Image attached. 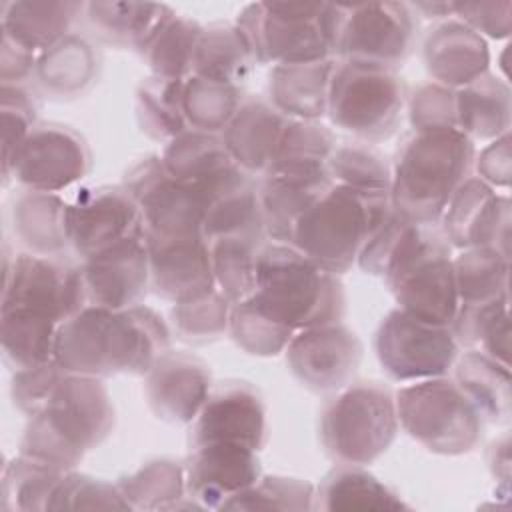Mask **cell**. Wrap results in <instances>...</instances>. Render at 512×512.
Masks as SVG:
<instances>
[{
    "label": "cell",
    "instance_id": "cell-24",
    "mask_svg": "<svg viewBox=\"0 0 512 512\" xmlns=\"http://www.w3.org/2000/svg\"><path fill=\"white\" fill-rule=\"evenodd\" d=\"M328 168L268 170L258 180L264 232L272 242L290 244L298 220L332 188Z\"/></svg>",
    "mask_w": 512,
    "mask_h": 512
},
{
    "label": "cell",
    "instance_id": "cell-3",
    "mask_svg": "<svg viewBox=\"0 0 512 512\" xmlns=\"http://www.w3.org/2000/svg\"><path fill=\"white\" fill-rule=\"evenodd\" d=\"M116 422L102 378L64 374L46 406L28 418L20 454L58 470H74L88 450L100 446Z\"/></svg>",
    "mask_w": 512,
    "mask_h": 512
},
{
    "label": "cell",
    "instance_id": "cell-38",
    "mask_svg": "<svg viewBox=\"0 0 512 512\" xmlns=\"http://www.w3.org/2000/svg\"><path fill=\"white\" fill-rule=\"evenodd\" d=\"M204 26L180 14H172L138 52L154 76L186 80Z\"/></svg>",
    "mask_w": 512,
    "mask_h": 512
},
{
    "label": "cell",
    "instance_id": "cell-22",
    "mask_svg": "<svg viewBox=\"0 0 512 512\" xmlns=\"http://www.w3.org/2000/svg\"><path fill=\"white\" fill-rule=\"evenodd\" d=\"M262 474L258 452L232 442L192 446L184 462L186 494L204 510H220L226 500L252 486Z\"/></svg>",
    "mask_w": 512,
    "mask_h": 512
},
{
    "label": "cell",
    "instance_id": "cell-30",
    "mask_svg": "<svg viewBox=\"0 0 512 512\" xmlns=\"http://www.w3.org/2000/svg\"><path fill=\"white\" fill-rule=\"evenodd\" d=\"M100 56L82 34L70 32L60 42L38 54L34 78L38 86L58 98L84 94L98 78Z\"/></svg>",
    "mask_w": 512,
    "mask_h": 512
},
{
    "label": "cell",
    "instance_id": "cell-17",
    "mask_svg": "<svg viewBox=\"0 0 512 512\" xmlns=\"http://www.w3.org/2000/svg\"><path fill=\"white\" fill-rule=\"evenodd\" d=\"M232 442L260 452L268 442L266 406L260 392L244 380H224L212 390L190 422L188 444Z\"/></svg>",
    "mask_w": 512,
    "mask_h": 512
},
{
    "label": "cell",
    "instance_id": "cell-46",
    "mask_svg": "<svg viewBox=\"0 0 512 512\" xmlns=\"http://www.w3.org/2000/svg\"><path fill=\"white\" fill-rule=\"evenodd\" d=\"M316 508V486L292 476H262L222 504L220 510H288L304 512Z\"/></svg>",
    "mask_w": 512,
    "mask_h": 512
},
{
    "label": "cell",
    "instance_id": "cell-2",
    "mask_svg": "<svg viewBox=\"0 0 512 512\" xmlns=\"http://www.w3.org/2000/svg\"><path fill=\"white\" fill-rule=\"evenodd\" d=\"M474 158V142L456 128L412 130L392 164V210L412 222H440L454 192L472 176Z\"/></svg>",
    "mask_w": 512,
    "mask_h": 512
},
{
    "label": "cell",
    "instance_id": "cell-27",
    "mask_svg": "<svg viewBox=\"0 0 512 512\" xmlns=\"http://www.w3.org/2000/svg\"><path fill=\"white\" fill-rule=\"evenodd\" d=\"M334 66L336 58L272 66L268 74V102L290 120H320L328 110Z\"/></svg>",
    "mask_w": 512,
    "mask_h": 512
},
{
    "label": "cell",
    "instance_id": "cell-52",
    "mask_svg": "<svg viewBox=\"0 0 512 512\" xmlns=\"http://www.w3.org/2000/svg\"><path fill=\"white\" fill-rule=\"evenodd\" d=\"M406 108L412 130L456 128V90L452 88L436 82L420 84L406 98Z\"/></svg>",
    "mask_w": 512,
    "mask_h": 512
},
{
    "label": "cell",
    "instance_id": "cell-39",
    "mask_svg": "<svg viewBox=\"0 0 512 512\" xmlns=\"http://www.w3.org/2000/svg\"><path fill=\"white\" fill-rule=\"evenodd\" d=\"M66 472L18 454L2 468L0 508L4 512H48Z\"/></svg>",
    "mask_w": 512,
    "mask_h": 512
},
{
    "label": "cell",
    "instance_id": "cell-7",
    "mask_svg": "<svg viewBox=\"0 0 512 512\" xmlns=\"http://www.w3.org/2000/svg\"><path fill=\"white\" fill-rule=\"evenodd\" d=\"M394 392L380 382H350L324 404L318 434L338 464L376 462L398 434Z\"/></svg>",
    "mask_w": 512,
    "mask_h": 512
},
{
    "label": "cell",
    "instance_id": "cell-54",
    "mask_svg": "<svg viewBox=\"0 0 512 512\" xmlns=\"http://www.w3.org/2000/svg\"><path fill=\"white\" fill-rule=\"evenodd\" d=\"M452 16L478 32L482 38L502 40L512 30V2H452Z\"/></svg>",
    "mask_w": 512,
    "mask_h": 512
},
{
    "label": "cell",
    "instance_id": "cell-55",
    "mask_svg": "<svg viewBox=\"0 0 512 512\" xmlns=\"http://www.w3.org/2000/svg\"><path fill=\"white\" fill-rule=\"evenodd\" d=\"M476 178L488 186L508 190L512 180V154H510V132L490 140L474 158Z\"/></svg>",
    "mask_w": 512,
    "mask_h": 512
},
{
    "label": "cell",
    "instance_id": "cell-51",
    "mask_svg": "<svg viewBox=\"0 0 512 512\" xmlns=\"http://www.w3.org/2000/svg\"><path fill=\"white\" fill-rule=\"evenodd\" d=\"M50 510H132L118 484L68 470L56 486Z\"/></svg>",
    "mask_w": 512,
    "mask_h": 512
},
{
    "label": "cell",
    "instance_id": "cell-34",
    "mask_svg": "<svg viewBox=\"0 0 512 512\" xmlns=\"http://www.w3.org/2000/svg\"><path fill=\"white\" fill-rule=\"evenodd\" d=\"M172 14L170 6L150 2H86L84 8L86 20L100 40L136 52Z\"/></svg>",
    "mask_w": 512,
    "mask_h": 512
},
{
    "label": "cell",
    "instance_id": "cell-50",
    "mask_svg": "<svg viewBox=\"0 0 512 512\" xmlns=\"http://www.w3.org/2000/svg\"><path fill=\"white\" fill-rule=\"evenodd\" d=\"M40 102L26 84L0 82V118H2V180L8 176L14 156L38 124Z\"/></svg>",
    "mask_w": 512,
    "mask_h": 512
},
{
    "label": "cell",
    "instance_id": "cell-48",
    "mask_svg": "<svg viewBox=\"0 0 512 512\" xmlns=\"http://www.w3.org/2000/svg\"><path fill=\"white\" fill-rule=\"evenodd\" d=\"M228 334L246 354L268 358L284 352L296 332L270 318L252 298H246L232 304Z\"/></svg>",
    "mask_w": 512,
    "mask_h": 512
},
{
    "label": "cell",
    "instance_id": "cell-35",
    "mask_svg": "<svg viewBox=\"0 0 512 512\" xmlns=\"http://www.w3.org/2000/svg\"><path fill=\"white\" fill-rule=\"evenodd\" d=\"M256 66L252 48L236 24L216 22L204 26L196 46L192 74L240 86Z\"/></svg>",
    "mask_w": 512,
    "mask_h": 512
},
{
    "label": "cell",
    "instance_id": "cell-6",
    "mask_svg": "<svg viewBox=\"0 0 512 512\" xmlns=\"http://www.w3.org/2000/svg\"><path fill=\"white\" fill-rule=\"evenodd\" d=\"M256 64H306L332 56L336 4L328 2H252L236 22Z\"/></svg>",
    "mask_w": 512,
    "mask_h": 512
},
{
    "label": "cell",
    "instance_id": "cell-53",
    "mask_svg": "<svg viewBox=\"0 0 512 512\" xmlns=\"http://www.w3.org/2000/svg\"><path fill=\"white\" fill-rule=\"evenodd\" d=\"M66 372L56 364V360L22 368L12 372L10 380V398L18 412L32 418L38 414L50 400L56 384Z\"/></svg>",
    "mask_w": 512,
    "mask_h": 512
},
{
    "label": "cell",
    "instance_id": "cell-11",
    "mask_svg": "<svg viewBox=\"0 0 512 512\" xmlns=\"http://www.w3.org/2000/svg\"><path fill=\"white\" fill-rule=\"evenodd\" d=\"M88 306L82 266L60 254L20 252L10 256L4 246V288L0 310H28L64 322Z\"/></svg>",
    "mask_w": 512,
    "mask_h": 512
},
{
    "label": "cell",
    "instance_id": "cell-4",
    "mask_svg": "<svg viewBox=\"0 0 512 512\" xmlns=\"http://www.w3.org/2000/svg\"><path fill=\"white\" fill-rule=\"evenodd\" d=\"M252 302L298 332L342 322L346 292L340 276L324 270L292 244H264L258 256Z\"/></svg>",
    "mask_w": 512,
    "mask_h": 512
},
{
    "label": "cell",
    "instance_id": "cell-42",
    "mask_svg": "<svg viewBox=\"0 0 512 512\" xmlns=\"http://www.w3.org/2000/svg\"><path fill=\"white\" fill-rule=\"evenodd\" d=\"M116 484L132 510H172L186 496L184 464L170 458L150 460Z\"/></svg>",
    "mask_w": 512,
    "mask_h": 512
},
{
    "label": "cell",
    "instance_id": "cell-21",
    "mask_svg": "<svg viewBox=\"0 0 512 512\" xmlns=\"http://www.w3.org/2000/svg\"><path fill=\"white\" fill-rule=\"evenodd\" d=\"M88 304L124 310L144 304L150 292L146 238H128L82 260Z\"/></svg>",
    "mask_w": 512,
    "mask_h": 512
},
{
    "label": "cell",
    "instance_id": "cell-40",
    "mask_svg": "<svg viewBox=\"0 0 512 512\" xmlns=\"http://www.w3.org/2000/svg\"><path fill=\"white\" fill-rule=\"evenodd\" d=\"M452 264L460 306L490 304L508 296L510 256L492 248H466Z\"/></svg>",
    "mask_w": 512,
    "mask_h": 512
},
{
    "label": "cell",
    "instance_id": "cell-32",
    "mask_svg": "<svg viewBox=\"0 0 512 512\" xmlns=\"http://www.w3.org/2000/svg\"><path fill=\"white\" fill-rule=\"evenodd\" d=\"M454 382L470 398L484 422L508 426L512 416L510 366L482 350L468 348L454 362Z\"/></svg>",
    "mask_w": 512,
    "mask_h": 512
},
{
    "label": "cell",
    "instance_id": "cell-29",
    "mask_svg": "<svg viewBox=\"0 0 512 512\" xmlns=\"http://www.w3.org/2000/svg\"><path fill=\"white\" fill-rule=\"evenodd\" d=\"M68 206L56 192L22 190L10 208L14 236L32 254H62L70 246Z\"/></svg>",
    "mask_w": 512,
    "mask_h": 512
},
{
    "label": "cell",
    "instance_id": "cell-15",
    "mask_svg": "<svg viewBox=\"0 0 512 512\" xmlns=\"http://www.w3.org/2000/svg\"><path fill=\"white\" fill-rule=\"evenodd\" d=\"M122 186L140 208L144 236L202 234L204 202L196 192L170 178L160 156H146L132 164Z\"/></svg>",
    "mask_w": 512,
    "mask_h": 512
},
{
    "label": "cell",
    "instance_id": "cell-12",
    "mask_svg": "<svg viewBox=\"0 0 512 512\" xmlns=\"http://www.w3.org/2000/svg\"><path fill=\"white\" fill-rule=\"evenodd\" d=\"M458 350L460 346L448 326L424 322L400 308L390 310L374 334L378 364L394 382L446 376Z\"/></svg>",
    "mask_w": 512,
    "mask_h": 512
},
{
    "label": "cell",
    "instance_id": "cell-16",
    "mask_svg": "<svg viewBox=\"0 0 512 512\" xmlns=\"http://www.w3.org/2000/svg\"><path fill=\"white\" fill-rule=\"evenodd\" d=\"M68 204L70 246L80 260L144 236L140 208L124 186H82Z\"/></svg>",
    "mask_w": 512,
    "mask_h": 512
},
{
    "label": "cell",
    "instance_id": "cell-10",
    "mask_svg": "<svg viewBox=\"0 0 512 512\" xmlns=\"http://www.w3.org/2000/svg\"><path fill=\"white\" fill-rule=\"evenodd\" d=\"M418 16L406 2L336 4L332 56L396 70L414 52Z\"/></svg>",
    "mask_w": 512,
    "mask_h": 512
},
{
    "label": "cell",
    "instance_id": "cell-13",
    "mask_svg": "<svg viewBox=\"0 0 512 512\" xmlns=\"http://www.w3.org/2000/svg\"><path fill=\"white\" fill-rule=\"evenodd\" d=\"M92 166V152L80 132L56 122H38L12 160L4 186L18 182L24 190L56 192L80 182Z\"/></svg>",
    "mask_w": 512,
    "mask_h": 512
},
{
    "label": "cell",
    "instance_id": "cell-44",
    "mask_svg": "<svg viewBox=\"0 0 512 512\" xmlns=\"http://www.w3.org/2000/svg\"><path fill=\"white\" fill-rule=\"evenodd\" d=\"M326 168L334 184L372 194H390L392 164L368 142L336 144Z\"/></svg>",
    "mask_w": 512,
    "mask_h": 512
},
{
    "label": "cell",
    "instance_id": "cell-56",
    "mask_svg": "<svg viewBox=\"0 0 512 512\" xmlns=\"http://www.w3.org/2000/svg\"><path fill=\"white\" fill-rule=\"evenodd\" d=\"M508 296L502 298L494 308L486 314L480 332L478 344L484 354L490 358L510 366V304Z\"/></svg>",
    "mask_w": 512,
    "mask_h": 512
},
{
    "label": "cell",
    "instance_id": "cell-19",
    "mask_svg": "<svg viewBox=\"0 0 512 512\" xmlns=\"http://www.w3.org/2000/svg\"><path fill=\"white\" fill-rule=\"evenodd\" d=\"M160 160L170 178L200 196L204 210L216 196L254 178L234 162L220 134L200 130H186L166 142Z\"/></svg>",
    "mask_w": 512,
    "mask_h": 512
},
{
    "label": "cell",
    "instance_id": "cell-58",
    "mask_svg": "<svg viewBox=\"0 0 512 512\" xmlns=\"http://www.w3.org/2000/svg\"><path fill=\"white\" fill-rule=\"evenodd\" d=\"M488 468L496 480H500L502 488L508 490L510 480V442L508 434L494 440L488 448Z\"/></svg>",
    "mask_w": 512,
    "mask_h": 512
},
{
    "label": "cell",
    "instance_id": "cell-8",
    "mask_svg": "<svg viewBox=\"0 0 512 512\" xmlns=\"http://www.w3.org/2000/svg\"><path fill=\"white\" fill-rule=\"evenodd\" d=\"M394 400L402 430L432 454L462 456L482 440L484 420L454 378L408 382Z\"/></svg>",
    "mask_w": 512,
    "mask_h": 512
},
{
    "label": "cell",
    "instance_id": "cell-33",
    "mask_svg": "<svg viewBox=\"0 0 512 512\" xmlns=\"http://www.w3.org/2000/svg\"><path fill=\"white\" fill-rule=\"evenodd\" d=\"M314 510H348V512H368V510H410L396 490L380 482L374 474L356 464L334 466L316 488V508Z\"/></svg>",
    "mask_w": 512,
    "mask_h": 512
},
{
    "label": "cell",
    "instance_id": "cell-18",
    "mask_svg": "<svg viewBox=\"0 0 512 512\" xmlns=\"http://www.w3.org/2000/svg\"><path fill=\"white\" fill-rule=\"evenodd\" d=\"M510 198L470 176L448 202L440 226L452 248H492L510 256Z\"/></svg>",
    "mask_w": 512,
    "mask_h": 512
},
{
    "label": "cell",
    "instance_id": "cell-47",
    "mask_svg": "<svg viewBox=\"0 0 512 512\" xmlns=\"http://www.w3.org/2000/svg\"><path fill=\"white\" fill-rule=\"evenodd\" d=\"M230 308L232 302H228L224 294L214 288L204 296L172 304L168 316L176 338L198 346L228 334Z\"/></svg>",
    "mask_w": 512,
    "mask_h": 512
},
{
    "label": "cell",
    "instance_id": "cell-36",
    "mask_svg": "<svg viewBox=\"0 0 512 512\" xmlns=\"http://www.w3.org/2000/svg\"><path fill=\"white\" fill-rule=\"evenodd\" d=\"M58 326V322L28 310H0V342L6 366L16 372L52 362Z\"/></svg>",
    "mask_w": 512,
    "mask_h": 512
},
{
    "label": "cell",
    "instance_id": "cell-1",
    "mask_svg": "<svg viewBox=\"0 0 512 512\" xmlns=\"http://www.w3.org/2000/svg\"><path fill=\"white\" fill-rule=\"evenodd\" d=\"M170 336L162 316L144 304L124 310L88 304L60 322L54 360L68 374L146 376L170 350Z\"/></svg>",
    "mask_w": 512,
    "mask_h": 512
},
{
    "label": "cell",
    "instance_id": "cell-49",
    "mask_svg": "<svg viewBox=\"0 0 512 512\" xmlns=\"http://www.w3.org/2000/svg\"><path fill=\"white\" fill-rule=\"evenodd\" d=\"M336 144L334 132L320 120H290L268 170L326 168Z\"/></svg>",
    "mask_w": 512,
    "mask_h": 512
},
{
    "label": "cell",
    "instance_id": "cell-26",
    "mask_svg": "<svg viewBox=\"0 0 512 512\" xmlns=\"http://www.w3.org/2000/svg\"><path fill=\"white\" fill-rule=\"evenodd\" d=\"M288 122L290 118L268 100L244 98L220 136L242 170L262 176L272 166Z\"/></svg>",
    "mask_w": 512,
    "mask_h": 512
},
{
    "label": "cell",
    "instance_id": "cell-5",
    "mask_svg": "<svg viewBox=\"0 0 512 512\" xmlns=\"http://www.w3.org/2000/svg\"><path fill=\"white\" fill-rule=\"evenodd\" d=\"M390 210V194L332 184L298 220L290 244L324 270L342 276L358 262L362 248Z\"/></svg>",
    "mask_w": 512,
    "mask_h": 512
},
{
    "label": "cell",
    "instance_id": "cell-45",
    "mask_svg": "<svg viewBox=\"0 0 512 512\" xmlns=\"http://www.w3.org/2000/svg\"><path fill=\"white\" fill-rule=\"evenodd\" d=\"M242 100V90L234 84L196 74L184 82V114L190 130L222 134Z\"/></svg>",
    "mask_w": 512,
    "mask_h": 512
},
{
    "label": "cell",
    "instance_id": "cell-25",
    "mask_svg": "<svg viewBox=\"0 0 512 512\" xmlns=\"http://www.w3.org/2000/svg\"><path fill=\"white\" fill-rule=\"evenodd\" d=\"M422 60L432 82L458 90L490 72V50L486 38L446 18L436 22L422 42Z\"/></svg>",
    "mask_w": 512,
    "mask_h": 512
},
{
    "label": "cell",
    "instance_id": "cell-31",
    "mask_svg": "<svg viewBox=\"0 0 512 512\" xmlns=\"http://www.w3.org/2000/svg\"><path fill=\"white\" fill-rule=\"evenodd\" d=\"M512 94L504 78L490 72L456 90V128L472 142L510 132Z\"/></svg>",
    "mask_w": 512,
    "mask_h": 512
},
{
    "label": "cell",
    "instance_id": "cell-57",
    "mask_svg": "<svg viewBox=\"0 0 512 512\" xmlns=\"http://www.w3.org/2000/svg\"><path fill=\"white\" fill-rule=\"evenodd\" d=\"M38 54L20 46L10 36L2 34L0 42V82L10 84H26V80L34 78Z\"/></svg>",
    "mask_w": 512,
    "mask_h": 512
},
{
    "label": "cell",
    "instance_id": "cell-28",
    "mask_svg": "<svg viewBox=\"0 0 512 512\" xmlns=\"http://www.w3.org/2000/svg\"><path fill=\"white\" fill-rule=\"evenodd\" d=\"M84 2L12 0L0 2V30L20 46L42 54L72 32Z\"/></svg>",
    "mask_w": 512,
    "mask_h": 512
},
{
    "label": "cell",
    "instance_id": "cell-41",
    "mask_svg": "<svg viewBox=\"0 0 512 512\" xmlns=\"http://www.w3.org/2000/svg\"><path fill=\"white\" fill-rule=\"evenodd\" d=\"M202 234L210 242L222 236H250L264 240V222L258 200V182H246L216 196L204 210Z\"/></svg>",
    "mask_w": 512,
    "mask_h": 512
},
{
    "label": "cell",
    "instance_id": "cell-20",
    "mask_svg": "<svg viewBox=\"0 0 512 512\" xmlns=\"http://www.w3.org/2000/svg\"><path fill=\"white\" fill-rule=\"evenodd\" d=\"M150 260V290L172 304L216 288L210 246L204 234L144 236Z\"/></svg>",
    "mask_w": 512,
    "mask_h": 512
},
{
    "label": "cell",
    "instance_id": "cell-14",
    "mask_svg": "<svg viewBox=\"0 0 512 512\" xmlns=\"http://www.w3.org/2000/svg\"><path fill=\"white\" fill-rule=\"evenodd\" d=\"M284 354L292 376L306 390L334 394L354 380L364 346L354 330L336 322L298 330Z\"/></svg>",
    "mask_w": 512,
    "mask_h": 512
},
{
    "label": "cell",
    "instance_id": "cell-43",
    "mask_svg": "<svg viewBox=\"0 0 512 512\" xmlns=\"http://www.w3.org/2000/svg\"><path fill=\"white\" fill-rule=\"evenodd\" d=\"M216 288L228 302H240L252 296L256 288V268L262 250L260 238L222 236L208 242Z\"/></svg>",
    "mask_w": 512,
    "mask_h": 512
},
{
    "label": "cell",
    "instance_id": "cell-37",
    "mask_svg": "<svg viewBox=\"0 0 512 512\" xmlns=\"http://www.w3.org/2000/svg\"><path fill=\"white\" fill-rule=\"evenodd\" d=\"M184 82L152 74L138 84L136 120L148 138L170 142L190 130L184 114Z\"/></svg>",
    "mask_w": 512,
    "mask_h": 512
},
{
    "label": "cell",
    "instance_id": "cell-59",
    "mask_svg": "<svg viewBox=\"0 0 512 512\" xmlns=\"http://www.w3.org/2000/svg\"><path fill=\"white\" fill-rule=\"evenodd\" d=\"M410 8L414 10V14H422L424 18H430V20H446V18H452V2H416V4H410Z\"/></svg>",
    "mask_w": 512,
    "mask_h": 512
},
{
    "label": "cell",
    "instance_id": "cell-9",
    "mask_svg": "<svg viewBox=\"0 0 512 512\" xmlns=\"http://www.w3.org/2000/svg\"><path fill=\"white\" fill-rule=\"evenodd\" d=\"M406 106V86L392 68L336 60L326 116L360 142L390 138Z\"/></svg>",
    "mask_w": 512,
    "mask_h": 512
},
{
    "label": "cell",
    "instance_id": "cell-23",
    "mask_svg": "<svg viewBox=\"0 0 512 512\" xmlns=\"http://www.w3.org/2000/svg\"><path fill=\"white\" fill-rule=\"evenodd\" d=\"M144 396L156 418L190 424L212 390L208 364L184 350H168L144 376Z\"/></svg>",
    "mask_w": 512,
    "mask_h": 512
}]
</instances>
